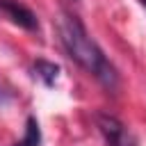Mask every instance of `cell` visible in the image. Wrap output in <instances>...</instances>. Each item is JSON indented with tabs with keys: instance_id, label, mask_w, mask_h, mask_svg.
<instances>
[{
	"instance_id": "cell-6",
	"label": "cell",
	"mask_w": 146,
	"mask_h": 146,
	"mask_svg": "<svg viewBox=\"0 0 146 146\" xmlns=\"http://www.w3.org/2000/svg\"><path fill=\"white\" fill-rule=\"evenodd\" d=\"M141 5H144V7H146V0H141Z\"/></svg>"
},
{
	"instance_id": "cell-4",
	"label": "cell",
	"mask_w": 146,
	"mask_h": 146,
	"mask_svg": "<svg viewBox=\"0 0 146 146\" xmlns=\"http://www.w3.org/2000/svg\"><path fill=\"white\" fill-rule=\"evenodd\" d=\"M39 141H41L39 123L30 116V119H27V128H25V137H23L18 144H14V146H39Z\"/></svg>"
},
{
	"instance_id": "cell-5",
	"label": "cell",
	"mask_w": 146,
	"mask_h": 146,
	"mask_svg": "<svg viewBox=\"0 0 146 146\" xmlns=\"http://www.w3.org/2000/svg\"><path fill=\"white\" fill-rule=\"evenodd\" d=\"M34 68H36V73L43 78V82H46V84H52V82H55V78H57V71H59V68H57L55 64H50V62H36V66H34Z\"/></svg>"
},
{
	"instance_id": "cell-2",
	"label": "cell",
	"mask_w": 146,
	"mask_h": 146,
	"mask_svg": "<svg viewBox=\"0 0 146 146\" xmlns=\"http://www.w3.org/2000/svg\"><path fill=\"white\" fill-rule=\"evenodd\" d=\"M98 128H100L107 146H137L132 132H130L116 116L100 114V116H98Z\"/></svg>"
},
{
	"instance_id": "cell-3",
	"label": "cell",
	"mask_w": 146,
	"mask_h": 146,
	"mask_svg": "<svg viewBox=\"0 0 146 146\" xmlns=\"http://www.w3.org/2000/svg\"><path fill=\"white\" fill-rule=\"evenodd\" d=\"M2 9L9 14V18L14 21V23H18L21 27H25V30H34L36 27V18H34V14L27 9V7H23V5H18V2H14V0H2Z\"/></svg>"
},
{
	"instance_id": "cell-1",
	"label": "cell",
	"mask_w": 146,
	"mask_h": 146,
	"mask_svg": "<svg viewBox=\"0 0 146 146\" xmlns=\"http://www.w3.org/2000/svg\"><path fill=\"white\" fill-rule=\"evenodd\" d=\"M57 32H59V41L64 46V50L94 78H98L107 89L116 87V71L110 64V59L103 55V50L98 48V43L87 34L84 25L71 16V14H62L59 23H57Z\"/></svg>"
}]
</instances>
